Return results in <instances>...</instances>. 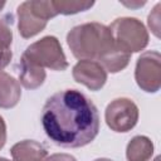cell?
<instances>
[{"label":"cell","mask_w":161,"mask_h":161,"mask_svg":"<svg viewBox=\"0 0 161 161\" xmlns=\"http://www.w3.org/2000/svg\"><path fill=\"white\" fill-rule=\"evenodd\" d=\"M42 126L48 138L67 148L91 143L99 132V114L94 103L78 89H63L43 106Z\"/></svg>","instance_id":"1"},{"label":"cell","mask_w":161,"mask_h":161,"mask_svg":"<svg viewBox=\"0 0 161 161\" xmlns=\"http://www.w3.org/2000/svg\"><path fill=\"white\" fill-rule=\"evenodd\" d=\"M67 44L77 59L94 60L109 73L123 70L131 59V54L117 47L109 28L96 21L72 28L67 34Z\"/></svg>","instance_id":"2"},{"label":"cell","mask_w":161,"mask_h":161,"mask_svg":"<svg viewBox=\"0 0 161 161\" xmlns=\"http://www.w3.org/2000/svg\"><path fill=\"white\" fill-rule=\"evenodd\" d=\"M19 34L29 39L44 30L48 21L57 16L53 0H28L21 3L16 10Z\"/></svg>","instance_id":"3"},{"label":"cell","mask_w":161,"mask_h":161,"mask_svg":"<svg viewBox=\"0 0 161 161\" xmlns=\"http://www.w3.org/2000/svg\"><path fill=\"white\" fill-rule=\"evenodd\" d=\"M21 58L38 67L58 72L65 70L69 65L59 40L53 35L44 36L26 47Z\"/></svg>","instance_id":"4"},{"label":"cell","mask_w":161,"mask_h":161,"mask_svg":"<svg viewBox=\"0 0 161 161\" xmlns=\"http://www.w3.org/2000/svg\"><path fill=\"white\" fill-rule=\"evenodd\" d=\"M108 28L117 47L128 54L138 53L148 44V33L141 20L136 18H117Z\"/></svg>","instance_id":"5"},{"label":"cell","mask_w":161,"mask_h":161,"mask_svg":"<svg viewBox=\"0 0 161 161\" xmlns=\"http://www.w3.org/2000/svg\"><path fill=\"white\" fill-rule=\"evenodd\" d=\"M138 107L136 103L126 97L113 99L106 108L104 119L107 126L114 132H128L138 121Z\"/></svg>","instance_id":"6"},{"label":"cell","mask_w":161,"mask_h":161,"mask_svg":"<svg viewBox=\"0 0 161 161\" xmlns=\"http://www.w3.org/2000/svg\"><path fill=\"white\" fill-rule=\"evenodd\" d=\"M135 79L142 91L147 93L158 92L161 87V55L157 50H147L138 57Z\"/></svg>","instance_id":"7"},{"label":"cell","mask_w":161,"mask_h":161,"mask_svg":"<svg viewBox=\"0 0 161 161\" xmlns=\"http://www.w3.org/2000/svg\"><path fill=\"white\" fill-rule=\"evenodd\" d=\"M73 78L77 83L86 86L89 91H99L107 82L106 69L94 60L82 59L73 67Z\"/></svg>","instance_id":"8"},{"label":"cell","mask_w":161,"mask_h":161,"mask_svg":"<svg viewBox=\"0 0 161 161\" xmlns=\"http://www.w3.org/2000/svg\"><path fill=\"white\" fill-rule=\"evenodd\" d=\"M14 161H44L48 151L45 146L34 140H24L10 148Z\"/></svg>","instance_id":"9"},{"label":"cell","mask_w":161,"mask_h":161,"mask_svg":"<svg viewBox=\"0 0 161 161\" xmlns=\"http://www.w3.org/2000/svg\"><path fill=\"white\" fill-rule=\"evenodd\" d=\"M21 97L20 83L13 75L0 70V108L15 107Z\"/></svg>","instance_id":"10"},{"label":"cell","mask_w":161,"mask_h":161,"mask_svg":"<svg viewBox=\"0 0 161 161\" xmlns=\"http://www.w3.org/2000/svg\"><path fill=\"white\" fill-rule=\"evenodd\" d=\"M47 73L44 68L38 67L24 58H20L19 63V83L26 89H36L45 80Z\"/></svg>","instance_id":"11"},{"label":"cell","mask_w":161,"mask_h":161,"mask_svg":"<svg viewBox=\"0 0 161 161\" xmlns=\"http://www.w3.org/2000/svg\"><path fill=\"white\" fill-rule=\"evenodd\" d=\"M153 155V143L147 136H135L127 143V161H148Z\"/></svg>","instance_id":"12"},{"label":"cell","mask_w":161,"mask_h":161,"mask_svg":"<svg viewBox=\"0 0 161 161\" xmlns=\"http://www.w3.org/2000/svg\"><path fill=\"white\" fill-rule=\"evenodd\" d=\"M94 5V1H70V0H53V6L57 15H73L80 11H86Z\"/></svg>","instance_id":"13"},{"label":"cell","mask_w":161,"mask_h":161,"mask_svg":"<svg viewBox=\"0 0 161 161\" xmlns=\"http://www.w3.org/2000/svg\"><path fill=\"white\" fill-rule=\"evenodd\" d=\"M13 42V31L9 24L0 19V49H9Z\"/></svg>","instance_id":"14"},{"label":"cell","mask_w":161,"mask_h":161,"mask_svg":"<svg viewBox=\"0 0 161 161\" xmlns=\"http://www.w3.org/2000/svg\"><path fill=\"white\" fill-rule=\"evenodd\" d=\"M160 8H161V4L160 3L156 4V6L153 8V10L150 13L148 20H147L150 29L152 30V33L157 38H160Z\"/></svg>","instance_id":"15"},{"label":"cell","mask_w":161,"mask_h":161,"mask_svg":"<svg viewBox=\"0 0 161 161\" xmlns=\"http://www.w3.org/2000/svg\"><path fill=\"white\" fill-rule=\"evenodd\" d=\"M13 58V53L9 49H0V70H3L6 65H9L10 60Z\"/></svg>","instance_id":"16"},{"label":"cell","mask_w":161,"mask_h":161,"mask_svg":"<svg viewBox=\"0 0 161 161\" xmlns=\"http://www.w3.org/2000/svg\"><path fill=\"white\" fill-rule=\"evenodd\" d=\"M44 161H77L74 156L69 153H53L50 156H47Z\"/></svg>","instance_id":"17"},{"label":"cell","mask_w":161,"mask_h":161,"mask_svg":"<svg viewBox=\"0 0 161 161\" xmlns=\"http://www.w3.org/2000/svg\"><path fill=\"white\" fill-rule=\"evenodd\" d=\"M6 142V125L4 118L0 116V150L4 147Z\"/></svg>","instance_id":"18"},{"label":"cell","mask_w":161,"mask_h":161,"mask_svg":"<svg viewBox=\"0 0 161 161\" xmlns=\"http://www.w3.org/2000/svg\"><path fill=\"white\" fill-rule=\"evenodd\" d=\"M93 161H112V160H109V158H104V157H102V158H96V160H93Z\"/></svg>","instance_id":"19"},{"label":"cell","mask_w":161,"mask_h":161,"mask_svg":"<svg viewBox=\"0 0 161 161\" xmlns=\"http://www.w3.org/2000/svg\"><path fill=\"white\" fill-rule=\"evenodd\" d=\"M0 161H10V160H8V158H5V157H0Z\"/></svg>","instance_id":"20"},{"label":"cell","mask_w":161,"mask_h":161,"mask_svg":"<svg viewBox=\"0 0 161 161\" xmlns=\"http://www.w3.org/2000/svg\"><path fill=\"white\" fill-rule=\"evenodd\" d=\"M4 5H5V3H0V9H3V8H4Z\"/></svg>","instance_id":"21"},{"label":"cell","mask_w":161,"mask_h":161,"mask_svg":"<svg viewBox=\"0 0 161 161\" xmlns=\"http://www.w3.org/2000/svg\"><path fill=\"white\" fill-rule=\"evenodd\" d=\"M153 161H160V156H157V157H155V160Z\"/></svg>","instance_id":"22"}]
</instances>
